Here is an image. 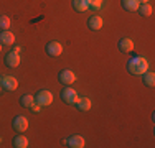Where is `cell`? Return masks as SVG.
<instances>
[{"label":"cell","mask_w":155,"mask_h":148,"mask_svg":"<svg viewBox=\"0 0 155 148\" xmlns=\"http://www.w3.org/2000/svg\"><path fill=\"white\" fill-rule=\"evenodd\" d=\"M140 3H149V0H139Z\"/></svg>","instance_id":"cell-23"},{"label":"cell","mask_w":155,"mask_h":148,"mask_svg":"<svg viewBox=\"0 0 155 148\" xmlns=\"http://www.w3.org/2000/svg\"><path fill=\"white\" fill-rule=\"evenodd\" d=\"M73 8L76 12H86L89 10V0H73Z\"/></svg>","instance_id":"cell-16"},{"label":"cell","mask_w":155,"mask_h":148,"mask_svg":"<svg viewBox=\"0 0 155 148\" xmlns=\"http://www.w3.org/2000/svg\"><path fill=\"white\" fill-rule=\"evenodd\" d=\"M28 145H30L28 138L25 135H21V133H18L15 138H13V146H15V148H27Z\"/></svg>","instance_id":"cell-15"},{"label":"cell","mask_w":155,"mask_h":148,"mask_svg":"<svg viewBox=\"0 0 155 148\" xmlns=\"http://www.w3.org/2000/svg\"><path fill=\"white\" fill-rule=\"evenodd\" d=\"M20 104L21 107H25V109H30V107L35 104V95H30V94H25L20 97Z\"/></svg>","instance_id":"cell-18"},{"label":"cell","mask_w":155,"mask_h":148,"mask_svg":"<svg viewBox=\"0 0 155 148\" xmlns=\"http://www.w3.org/2000/svg\"><path fill=\"white\" fill-rule=\"evenodd\" d=\"M0 89H2V86H0Z\"/></svg>","instance_id":"cell-26"},{"label":"cell","mask_w":155,"mask_h":148,"mask_svg":"<svg viewBox=\"0 0 155 148\" xmlns=\"http://www.w3.org/2000/svg\"><path fill=\"white\" fill-rule=\"evenodd\" d=\"M0 142H2V138H0Z\"/></svg>","instance_id":"cell-25"},{"label":"cell","mask_w":155,"mask_h":148,"mask_svg":"<svg viewBox=\"0 0 155 148\" xmlns=\"http://www.w3.org/2000/svg\"><path fill=\"white\" fill-rule=\"evenodd\" d=\"M12 125H13V130L15 132H27V128H28V118L27 117H23V115H17L15 118H13V122H12Z\"/></svg>","instance_id":"cell-6"},{"label":"cell","mask_w":155,"mask_h":148,"mask_svg":"<svg viewBox=\"0 0 155 148\" xmlns=\"http://www.w3.org/2000/svg\"><path fill=\"white\" fill-rule=\"evenodd\" d=\"M137 12L142 15V17H150V15L153 13V8H152V5H150V3H140V7H139Z\"/></svg>","instance_id":"cell-19"},{"label":"cell","mask_w":155,"mask_h":148,"mask_svg":"<svg viewBox=\"0 0 155 148\" xmlns=\"http://www.w3.org/2000/svg\"><path fill=\"white\" fill-rule=\"evenodd\" d=\"M102 3H104V0H89V8L101 10L102 8Z\"/></svg>","instance_id":"cell-21"},{"label":"cell","mask_w":155,"mask_h":148,"mask_svg":"<svg viewBox=\"0 0 155 148\" xmlns=\"http://www.w3.org/2000/svg\"><path fill=\"white\" fill-rule=\"evenodd\" d=\"M102 18L99 17V15H93V17H89V20H87V27L91 30H94V31H97V30L102 28Z\"/></svg>","instance_id":"cell-12"},{"label":"cell","mask_w":155,"mask_h":148,"mask_svg":"<svg viewBox=\"0 0 155 148\" xmlns=\"http://www.w3.org/2000/svg\"><path fill=\"white\" fill-rule=\"evenodd\" d=\"M0 86H2L3 91H15L18 87V81L13 76H3L0 77Z\"/></svg>","instance_id":"cell-4"},{"label":"cell","mask_w":155,"mask_h":148,"mask_svg":"<svg viewBox=\"0 0 155 148\" xmlns=\"http://www.w3.org/2000/svg\"><path fill=\"white\" fill-rule=\"evenodd\" d=\"M46 53H48V56L58 58V56H60V54L63 53L61 43H58V41H50V43L46 44Z\"/></svg>","instance_id":"cell-9"},{"label":"cell","mask_w":155,"mask_h":148,"mask_svg":"<svg viewBox=\"0 0 155 148\" xmlns=\"http://www.w3.org/2000/svg\"><path fill=\"white\" fill-rule=\"evenodd\" d=\"M91 99L89 97H79L76 101V109L78 110H81V112H87V110L91 109Z\"/></svg>","instance_id":"cell-14"},{"label":"cell","mask_w":155,"mask_h":148,"mask_svg":"<svg viewBox=\"0 0 155 148\" xmlns=\"http://www.w3.org/2000/svg\"><path fill=\"white\" fill-rule=\"evenodd\" d=\"M5 66L7 68H18L20 66V54L17 51H10V53L5 54Z\"/></svg>","instance_id":"cell-7"},{"label":"cell","mask_w":155,"mask_h":148,"mask_svg":"<svg viewBox=\"0 0 155 148\" xmlns=\"http://www.w3.org/2000/svg\"><path fill=\"white\" fill-rule=\"evenodd\" d=\"M35 102L40 104L41 107L51 105V102H53V94H51L50 91H46V89H43V91H40L38 94L35 95Z\"/></svg>","instance_id":"cell-2"},{"label":"cell","mask_w":155,"mask_h":148,"mask_svg":"<svg viewBox=\"0 0 155 148\" xmlns=\"http://www.w3.org/2000/svg\"><path fill=\"white\" fill-rule=\"evenodd\" d=\"M120 3H122V8L125 12H137L140 7L139 0H120Z\"/></svg>","instance_id":"cell-11"},{"label":"cell","mask_w":155,"mask_h":148,"mask_svg":"<svg viewBox=\"0 0 155 148\" xmlns=\"http://www.w3.org/2000/svg\"><path fill=\"white\" fill-rule=\"evenodd\" d=\"M2 46H3V44H2V43H0V53H2Z\"/></svg>","instance_id":"cell-24"},{"label":"cell","mask_w":155,"mask_h":148,"mask_svg":"<svg viewBox=\"0 0 155 148\" xmlns=\"http://www.w3.org/2000/svg\"><path fill=\"white\" fill-rule=\"evenodd\" d=\"M117 46H119L120 53H130V51L134 50V41H132L130 38H122V40H119Z\"/></svg>","instance_id":"cell-10"},{"label":"cell","mask_w":155,"mask_h":148,"mask_svg":"<svg viewBox=\"0 0 155 148\" xmlns=\"http://www.w3.org/2000/svg\"><path fill=\"white\" fill-rule=\"evenodd\" d=\"M10 27V18L7 15H0V30H8Z\"/></svg>","instance_id":"cell-20"},{"label":"cell","mask_w":155,"mask_h":148,"mask_svg":"<svg viewBox=\"0 0 155 148\" xmlns=\"http://www.w3.org/2000/svg\"><path fill=\"white\" fill-rule=\"evenodd\" d=\"M40 107H41V105H40V104H36V102H35V104H33V105L30 107V109L33 110V112H40Z\"/></svg>","instance_id":"cell-22"},{"label":"cell","mask_w":155,"mask_h":148,"mask_svg":"<svg viewBox=\"0 0 155 148\" xmlns=\"http://www.w3.org/2000/svg\"><path fill=\"white\" fill-rule=\"evenodd\" d=\"M142 82L145 84L147 87H153L155 86V74L152 71H147L142 74Z\"/></svg>","instance_id":"cell-17"},{"label":"cell","mask_w":155,"mask_h":148,"mask_svg":"<svg viewBox=\"0 0 155 148\" xmlns=\"http://www.w3.org/2000/svg\"><path fill=\"white\" fill-rule=\"evenodd\" d=\"M58 81H60L61 84H64V86H71L76 81V74L73 71H69V69H63V71H60V74H58Z\"/></svg>","instance_id":"cell-5"},{"label":"cell","mask_w":155,"mask_h":148,"mask_svg":"<svg viewBox=\"0 0 155 148\" xmlns=\"http://www.w3.org/2000/svg\"><path fill=\"white\" fill-rule=\"evenodd\" d=\"M0 43L2 44H13L15 43V35L8 30H2L0 31Z\"/></svg>","instance_id":"cell-13"},{"label":"cell","mask_w":155,"mask_h":148,"mask_svg":"<svg viewBox=\"0 0 155 148\" xmlns=\"http://www.w3.org/2000/svg\"><path fill=\"white\" fill-rule=\"evenodd\" d=\"M64 143H66V146H69V148H84V145H86V142H84V138L81 135L69 137V138L64 140Z\"/></svg>","instance_id":"cell-8"},{"label":"cell","mask_w":155,"mask_h":148,"mask_svg":"<svg viewBox=\"0 0 155 148\" xmlns=\"http://www.w3.org/2000/svg\"><path fill=\"white\" fill-rule=\"evenodd\" d=\"M78 99L79 97H78V92L74 89L69 87V86H64V89L61 91V101L66 104H76Z\"/></svg>","instance_id":"cell-3"},{"label":"cell","mask_w":155,"mask_h":148,"mask_svg":"<svg viewBox=\"0 0 155 148\" xmlns=\"http://www.w3.org/2000/svg\"><path fill=\"white\" fill-rule=\"evenodd\" d=\"M147 69H149V61L142 56H134L127 63V71L135 76H142L143 72H147Z\"/></svg>","instance_id":"cell-1"}]
</instances>
